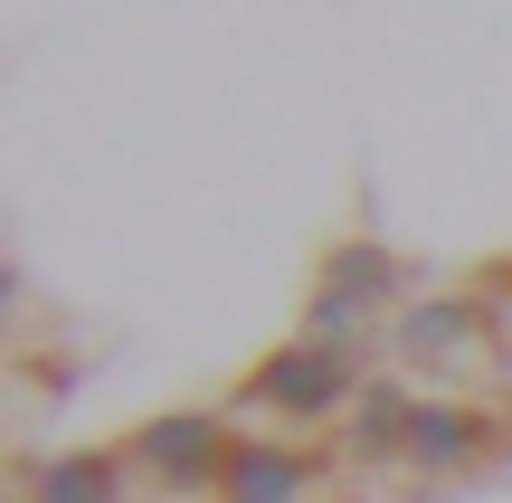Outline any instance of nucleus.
<instances>
[{"label":"nucleus","mask_w":512,"mask_h":503,"mask_svg":"<svg viewBox=\"0 0 512 503\" xmlns=\"http://www.w3.org/2000/svg\"><path fill=\"white\" fill-rule=\"evenodd\" d=\"M133 447L152 456V475H162V485H209V475H219L228 485V466H238V447H228V428L209 409H181V418H152L143 437H133Z\"/></svg>","instance_id":"f03ea898"},{"label":"nucleus","mask_w":512,"mask_h":503,"mask_svg":"<svg viewBox=\"0 0 512 503\" xmlns=\"http://www.w3.org/2000/svg\"><path fill=\"white\" fill-rule=\"evenodd\" d=\"M380 295H389V257H380L370 238H361V247H342V257L323 266V285H313V314H304V323H313V342L332 352V342H342Z\"/></svg>","instance_id":"7ed1b4c3"},{"label":"nucleus","mask_w":512,"mask_h":503,"mask_svg":"<svg viewBox=\"0 0 512 503\" xmlns=\"http://www.w3.org/2000/svg\"><path fill=\"white\" fill-rule=\"evenodd\" d=\"M304 475L313 466H294V456H275V447H238V466H228V503H304Z\"/></svg>","instance_id":"39448f33"},{"label":"nucleus","mask_w":512,"mask_h":503,"mask_svg":"<svg viewBox=\"0 0 512 503\" xmlns=\"http://www.w3.org/2000/svg\"><path fill=\"white\" fill-rule=\"evenodd\" d=\"M247 399H266L285 418H323V409H342V361L323 342H285V352H266L247 371Z\"/></svg>","instance_id":"f257e3e1"},{"label":"nucleus","mask_w":512,"mask_h":503,"mask_svg":"<svg viewBox=\"0 0 512 503\" xmlns=\"http://www.w3.org/2000/svg\"><path fill=\"white\" fill-rule=\"evenodd\" d=\"M475 447H484V428L465 409H418V428H408V466H427V475L475 466Z\"/></svg>","instance_id":"20e7f679"},{"label":"nucleus","mask_w":512,"mask_h":503,"mask_svg":"<svg viewBox=\"0 0 512 503\" xmlns=\"http://www.w3.org/2000/svg\"><path fill=\"white\" fill-rule=\"evenodd\" d=\"M38 503H114V466L105 456H57V466H38Z\"/></svg>","instance_id":"423d86ee"},{"label":"nucleus","mask_w":512,"mask_h":503,"mask_svg":"<svg viewBox=\"0 0 512 503\" xmlns=\"http://www.w3.org/2000/svg\"><path fill=\"white\" fill-rule=\"evenodd\" d=\"M465 342H475L465 304H427V314H408V352H418V361H465Z\"/></svg>","instance_id":"0eeeda50"}]
</instances>
